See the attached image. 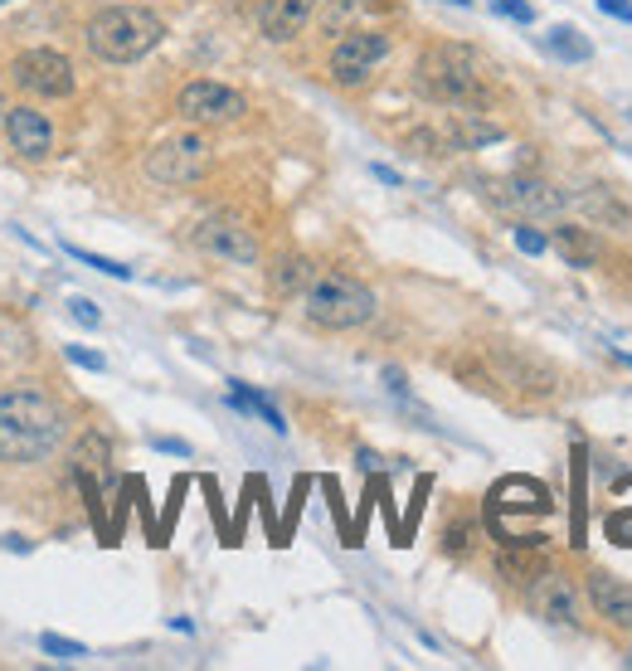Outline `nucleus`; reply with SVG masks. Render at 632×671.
Returning a JSON list of instances; mask_svg holds the SVG:
<instances>
[{
	"instance_id": "1",
	"label": "nucleus",
	"mask_w": 632,
	"mask_h": 671,
	"mask_svg": "<svg viewBox=\"0 0 632 671\" xmlns=\"http://www.w3.org/2000/svg\"><path fill=\"white\" fill-rule=\"evenodd\" d=\"M64 438L69 419L40 380H15L0 389V462L6 468H34L54 458Z\"/></svg>"
},
{
	"instance_id": "2",
	"label": "nucleus",
	"mask_w": 632,
	"mask_h": 671,
	"mask_svg": "<svg viewBox=\"0 0 632 671\" xmlns=\"http://www.w3.org/2000/svg\"><path fill=\"white\" fill-rule=\"evenodd\" d=\"M413 83L423 97L453 107V113H486L496 93L492 64L472 44H433L413 69Z\"/></svg>"
},
{
	"instance_id": "3",
	"label": "nucleus",
	"mask_w": 632,
	"mask_h": 671,
	"mask_svg": "<svg viewBox=\"0 0 632 671\" xmlns=\"http://www.w3.org/2000/svg\"><path fill=\"white\" fill-rule=\"evenodd\" d=\"M166 40V20L151 6H103L83 30L93 59L103 64H137Z\"/></svg>"
},
{
	"instance_id": "4",
	"label": "nucleus",
	"mask_w": 632,
	"mask_h": 671,
	"mask_svg": "<svg viewBox=\"0 0 632 671\" xmlns=\"http://www.w3.org/2000/svg\"><path fill=\"white\" fill-rule=\"evenodd\" d=\"M375 292L360 283V277L340 273V268H326V273L312 277V287L302 292V312H307L312 326L322 332H356V326L375 322Z\"/></svg>"
},
{
	"instance_id": "5",
	"label": "nucleus",
	"mask_w": 632,
	"mask_h": 671,
	"mask_svg": "<svg viewBox=\"0 0 632 671\" xmlns=\"http://www.w3.org/2000/svg\"><path fill=\"white\" fill-rule=\"evenodd\" d=\"M214 166V141L204 137V127H190V132H176V137L156 141L146 151V176L156 186H194L204 180Z\"/></svg>"
},
{
	"instance_id": "6",
	"label": "nucleus",
	"mask_w": 632,
	"mask_h": 671,
	"mask_svg": "<svg viewBox=\"0 0 632 671\" xmlns=\"http://www.w3.org/2000/svg\"><path fill=\"white\" fill-rule=\"evenodd\" d=\"M389 49H394V40H389L385 30H375V24H360V30H346L331 40V54H326V73H331L336 88L356 93L365 88V83L375 78V69L389 59Z\"/></svg>"
},
{
	"instance_id": "7",
	"label": "nucleus",
	"mask_w": 632,
	"mask_h": 671,
	"mask_svg": "<svg viewBox=\"0 0 632 671\" xmlns=\"http://www.w3.org/2000/svg\"><path fill=\"white\" fill-rule=\"evenodd\" d=\"M10 83H15L20 93L40 97V103H59V97H73L78 73H73L69 54L40 44V49H24V54L10 59Z\"/></svg>"
},
{
	"instance_id": "8",
	"label": "nucleus",
	"mask_w": 632,
	"mask_h": 671,
	"mask_svg": "<svg viewBox=\"0 0 632 671\" xmlns=\"http://www.w3.org/2000/svg\"><path fill=\"white\" fill-rule=\"evenodd\" d=\"M176 117L190 127H234L249 117V97L219 78H190L176 93Z\"/></svg>"
},
{
	"instance_id": "9",
	"label": "nucleus",
	"mask_w": 632,
	"mask_h": 671,
	"mask_svg": "<svg viewBox=\"0 0 632 671\" xmlns=\"http://www.w3.org/2000/svg\"><path fill=\"white\" fill-rule=\"evenodd\" d=\"M190 243L204 253V259H219V263H234V268H259L263 259V243L243 224L239 214H204L200 224L190 229Z\"/></svg>"
},
{
	"instance_id": "10",
	"label": "nucleus",
	"mask_w": 632,
	"mask_h": 671,
	"mask_svg": "<svg viewBox=\"0 0 632 671\" xmlns=\"http://www.w3.org/2000/svg\"><path fill=\"white\" fill-rule=\"evenodd\" d=\"M486 200L502 214H516V219H550L569 205V195L540 176H506V180H492V186H486Z\"/></svg>"
},
{
	"instance_id": "11",
	"label": "nucleus",
	"mask_w": 632,
	"mask_h": 671,
	"mask_svg": "<svg viewBox=\"0 0 632 671\" xmlns=\"http://www.w3.org/2000/svg\"><path fill=\"white\" fill-rule=\"evenodd\" d=\"M69 472H73V482H78L88 516L97 521L103 516V486L113 482V448H107V438L93 433V429L83 433L78 443L69 448Z\"/></svg>"
},
{
	"instance_id": "12",
	"label": "nucleus",
	"mask_w": 632,
	"mask_h": 671,
	"mask_svg": "<svg viewBox=\"0 0 632 671\" xmlns=\"http://www.w3.org/2000/svg\"><path fill=\"white\" fill-rule=\"evenodd\" d=\"M510 516H535V521L555 516L550 486H540V482H530V478H506V482H496L492 496H486V521H492V531H502Z\"/></svg>"
},
{
	"instance_id": "13",
	"label": "nucleus",
	"mask_w": 632,
	"mask_h": 671,
	"mask_svg": "<svg viewBox=\"0 0 632 671\" xmlns=\"http://www.w3.org/2000/svg\"><path fill=\"white\" fill-rule=\"evenodd\" d=\"M0 127H6V141H10V151H15L20 161L40 166V161L54 156V122H49L34 103H15Z\"/></svg>"
},
{
	"instance_id": "14",
	"label": "nucleus",
	"mask_w": 632,
	"mask_h": 671,
	"mask_svg": "<svg viewBox=\"0 0 632 671\" xmlns=\"http://www.w3.org/2000/svg\"><path fill=\"white\" fill-rule=\"evenodd\" d=\"M530 608L555 628L579 623V594H575V584L559 575V569H550V575H540L530 584Z\"/></svg>"
},
{
	"instance_id": "15",
	"label": "nucleus",
	"mask_w": 632,
	"mask_h": 671,
	"mask_svg": "<svg viewBox=\"0 0 632 671\" xmlns=\"http://www.w3.org/2000/svg\"><path fill=\"white\" fill-rule=\"evenodd\" d=\"M583 589H589V604L603 623L632 632V584L628 579L608 575V569H593V575L583 579Z\"/></svg>"
},
{
	"instance_id": "16",
	"label": "nucleus",
	"mask_w": 632,
	"mask_h": 671,
	"mask_svg": "<svg viewBox=\"0 0 632 671\" xmlns=\"http://www.w3.org/2000/svg\"><path fill=\"white\" fill-rule=\"evenodd\" d=\"M316 6H322V0H263V15H259L263 40L267 44H292L312 24Z\"/></svg>"
},
{
	"instance_id": "17",
	"label": "nucleus",
	"mask_w": 632,
	"mask_h": 671,
	"mask_svg": "<svg viewBox=\"0 0 632 671\" xmlns=\"http://www.w3.org/2000/svg\"><path fill=\"white\" fill-rule=\"evenodd\" d=\"M492 365H496V380H506V385H516V389H526V395H550V370H545L535 356H526V350H516V346H496L492 350Z\"/></svg>"
},
{
	"instance_id": "18",
	"label": "nucleus",
	"mask_w": 632,
	"mask_h": 671,
	"mask_svg": "<svg viewBox=\"0 0 632 671\" xmlns=\"http://www.w3.org/2000/svg\"><path fill=\"white\" fill-rule=\"evenodd\" d=\"M550 555H545V545H502L496 551V575L506 584H520V589H530L540 575H550Z\"/></svg>"
},
{
	"instance_id": "19",
	"label": "nucleus",
	"mask_w": 632,
	"mask_h": 671,
	"mask_svg": "<svg viewBox=\"0 0 632 671\" xmlns=\"http://www.w3.org/2000/svg\"><path fill=\"white\" fill-rule=\"evenodd\" d=\"M380 15H389L385 0H326L322 15H316V24H322L326 40H336V34L360 30V24H370V20H380Z\"/></svg>"
},
{
	"instance_id": "20",
	"label": "nucleus",
	"mask_w": 632,
	"mask_h": 671,
	"mask_svg": "<svg viewBox=\"0 0 632 671\" xmlns=\"http://www.w3.org/2000/svg\"><path fill=\"white\" fill-rule=\"evenodd\" d=\"M550 249H559V259H565L569 268H593L599 263V239L589 234L583 224H559L555 234H550Z\"/></svg>"
},
{
	"instance_id": "21",
	"label": "nucleus",
	"mask_w": 632,
	"mask_h": 671,
	"mask_svg": "<svg viewBox=\"0 0 632 671\" xmlns=\"http://www.w3.org/2000/svg\"><path fill=\"white\" fill-rule=\"evenodd\" d=\"M312 277H316V263L307 253H283V259L273 263V273H267V283H273L277 297H302V292L312 287Z\"/></svg>"
},
{
	"instance_id": "22",
	"label": "nucleus",
	"mask_w": 632,
	"mask_h": 671,
	"mask_svg": "<svg viewBox=\"0 0 632 671\" xmlns=\"http://www.w3.org/2000/svg\"><path fill=\"white\" fill-rule=\"evenodd\" d=\"M545 49H550L555 59H565V64H589L593 59V40L579 24H555V30L545 34Z\"/></svg>"
},
{
	"instance_id": "23",
	"label": "nucleus",
	"mask_w": 632,
	"mask_h": 671,
	"mask_svg": "<svg viewBox=\"0 0 632 671\" xmlns=\"http://www.w3.org/2000/svg\"><path fill=\"white\" fill-rule=\"evenodd\" d=\"M583 210H589L599 224H613V229H632V210L623 200H618L613 190H603V186H593V190H583Z\"/></svg>"
},
{
	"instance_id": "24",
	"label": "nucleus",
	"mask_w": 632,
	"mask_h": 671,
	"mask_svg": "<svg viewBox=\"0 0 632 671\" xmlns=\"http://www.w3.org/2000/svg\"><path fill=\"white\" fill-rule=\"evenodd\" d=\"M229 405H234V409H243V413H259V419L267 423V429H273V433H287V419H283V413H277L273 405H267V399L263 395H253V389L249 385H229Z\"/></svg>"
},
{
	"instance_id": "25",
	"label": "nucleus",
	"mask_w": 632,
	"mask_h": 671,
	"mask_svg": "<svg viewBox=\"0 0 632 671\" xmlns=\"http://www.w3.org/2000/svg\"><path fill=\"white\" fill-rule=\"evenodd\" d=\"M477 535H482V526H477L472 516L447 521V531H443V551H447V555H457V559H467V555H472V545H477Z\"/></svg>"
},
{
	"instance_id": "26",
	"label": "nucleus",
	"mask_w": 632,
	"mask_h": 671,
	"mask_svg": "<svg viewBox=\"0 0 632 671\" xmlns=\"http://www.w3.org/2000/svg\"><path fill=\"white\" fill-rule=\"evenodd\" d=\"M69 259L88 263V268H97V273L117 277V283H127V277H131V268H127V263H113V259H103V253H88V249H78V243H69Z\"/></svg>"
},
{
	"instance_id": "27",
	"label": "nucleus",
	"mask_w": 632,
	"mask_h": 671,
	"mask_svg": "<svg viewBox=\"0 0 632 671\" xmlns=\"http://www.w3.org/2000/svg\"><path fill=\"white\" fill-rule=\"evenodd\" d=\"M516 249L530 253V259H540V253L550 249V234H540V229H535L530 219H520V224H516Z\"/></svg>"
},
{
	"instance_id": "28",
	"label": "nucleus",
	"mask_w": 632,
	"mask_h": 671,
	"mask_svg": "<svg viewBox=\"0 0 632 671\" xmlns=\"http://www.w3.org/2000/svg\"><path fill=\"white\" fill-rule=\"evenodd\" d=\"M40 648H44L49 657H59V662H78V657H83V642L54 638V632H44V638H40Z\"/></svg>"
},
{
	"instance_id": "29",
	"label": "nucleus",
	"mask_w": 632,
	"mask_h": 671,
	"mask_svg": "<svg viewBox=\"0 0 632 671\" xmlns=\"http://www.w3.org/2000/svg\"><path fill=\"white\" fill-rule=\"evenodd\" d=\"M496 15H506V20H516V24H530L535 10L526 6V0H496Z\"/></svg>"
},
{
	"instance_id": "30",
	"label": "nucleus",
	"mask_w": 632,
	"mask_h": 671,
	"mask_svg": "<svg viewBox=\"0 0 632 671\" xmlns=\"http://www.w3.org/2000/svg\"><path fill=\"white\" fill-rule=\"evenodd\" d=\"M380 380H385V389H389L394 399H404V395H409V380H404V370H399V365H385Z\"/></svg>"
},
{
	"instance_id": "31",
	"label": "nucleus",
	"mask_w": 632,
	"mask_h": 671,
	"mask_svg": "<svg viewBox=\"0 0 632 671\" xmlns=\"http://www.w3.org/2000/svg\"><path fill=\"white\" fill-rule=\"evenodd\" d=\"M69 307H73V322H83V326H97V322H103V312H97L93 302H83V297H73Z\"/></svg>"
},
{
	"instance_id": "32",
	"label": "nucleus",
	"mask_w": 632,
	"mask_h": 671,
	"mask_svg": "<svg viewBox=\"0 0 632 671\" xmlns=\"http://www.w3.org/2000/svg\"><path fill=\"white\" fill-rule=\"evenodd\" d=\"M69 360L73 365H83V370H103V356H97V350H83V346H69Z\"/></svg>"
},
{
	"instance_id": "33",
	"label": "nucleus",
	"mask_w": 632,
	"mask_h": 671,
	"mask_svg": "<svg viewBox=\"0 0 632 671\" xmlns=\"http://www.w3.org/2000/svg\"><path fill=\"white\" fill-rule=\"evenodd\" d=\"M599 10L608 20H623V24H632V0H599Z\"/></svg>"
},
{
	"instance_id": "34",
	"label": "nucleus",
	"mask_w": 632,
	"mask_h": 671,
	"mask_svg": "<svg viewBox=\"0 0 632 671\" xmlns=\"http://www.w3.org/2000/svg\"><path fill=\"white\" fill-rule=\"evenodd\" d=\"M156 448H161V453H176V458H190V443L186 438H151Z\"/></svg>"
},
{
	"instance_id": "35",
	"label": "nucleus",
	"mask_w": 632,
	"mask_h": 671,
	"mask_svg": "<svg viewBox=\"0 0 632 671\" xmlns=\"http://www.w3.org/2000/svg\"><path fill=\"white\" fill-rule=\"evenodd\" d=\"M613 356H618V360H623V365H632V350H613Z\"/></svg>"
},
{
	"instance_id": "36",
	"label": "nucleus",
	"mask_w": 632,
	"mask_h": 671,
	"mask_svg": "<svg viewBox=\"0 0 632 671\" xmlns=\"http://www.w3.org/2000/svg\"><path fill=\"white\" fill-rule=\"evenodd\" d=\"M6 113H10V103H6V93H0V122H6Z\"/></svg>"
},
{
	"instance_id": "37",
	"label": "nucleus",
	"mask_w": 632,
	"mask_h": 671,
	"mask_svg": "<svg viewBox=\"0 0 632 671\" xmlns=\"http://www.w3.org/2000/svg\"><path fill=\"white\" fill-rule=\"evenodd\" d=\"M623 667H628V671H632V652H623Z\"/></svg>"
},
{
	"instance_id": "38",
	"label": "nucleus",
	"mask_w": 632,
	"mask_h": 671,
	"mask_svg": "<svg viewBox=\"0 0 632 671\" xmlns=\"http://www.w3.org/2000/svg\"><path fill=\"white\" fill-rule=\"evenodd\" d=\"M453 6H472V0H453Z\"/></svg>"
},
{
	"instance_id": "39",
	"label": "nucleus",
	"mask_w": 632,
	"mask_h": 671,
	"mask_svg": "<svg viewBox=\"0 0 632 671\" xmlns=\"http://www.w3.org/2000/svg\"><path fill=\"white\" fill-rule=\"evenodd\" d=\"M0 6H6V0H0Z\"/></svg>"
}]
</instances>
